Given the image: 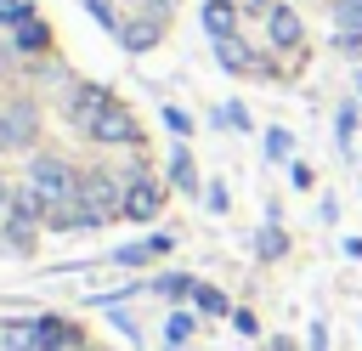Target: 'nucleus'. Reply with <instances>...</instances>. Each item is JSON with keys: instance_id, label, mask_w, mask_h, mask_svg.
<instances>
[{"instance_id": "1", "label": "nucleus", "mask_w": 362, "mask_h": 351, "mask_svg": "<svg viewBox=\"0 0 362 351\" xmlns=\"http://www.w3.org/2000/svg\"><path fill=\"white\" fill-rule=\"evenodd\" d=\"M79 125L90 130V142H113V147H130V142H141L136 119H130L119 102H102V108H96V113H85Z\"/></svg>"}, {"instance_id": "2", "label": "nucleus", "mask_w": 362, "mask_h": 351, "mask_svg": "<svg viewBox=\"0 0 362 351\" xmlns=\"http://www.w3.org/2000/svg\"><path fill=\"white\" fill-rule=\"evenodd\" d=\"M34 192L45 198V204H62V198H79V176H74V164H62V159H34Z\"/></svg>"}, {"instance_id": "3", "label": "nucleus", "mask_w": 362, "mask_h": 351, "mask_svg": "<svg viewBox=\"0 0 362 351\" xmlns=\"http://www.w3.org/2000/svg\"><path fill=\"white\" fill-rule=\"evenodd\" d=\"M266 28H272V45H283V51H294V45L305 40V28H300V17H294L288 6H272V11H266Z\"/></svg>"}, {"instance_id": "4", "label": "nucleus", "mask_w": 362, "mask_h": 351, "mask_svg": "<svg viewBox=\"0 0 362 351\" xmlns=\"http://www.w3.org/2000/svg\"><path fill=\"white\" fill-rule=\"evenodd\" d=\"M158 204H164V192H158L153 181H136V187H130V198H124L119 209H124L130 221H147V215H158Z\"/></svg>"}, {"instance_id": "5", "label": "nucleus", "mask_w": 362, "mask_h": 351, "mask_svg": "<svg viewBox=\"0 0 362 351\" xmlns=\"http://www.w3.org/2000/svg\"><path fill=\"white\" fill-rule=\"evenodd\" d=\"M170 181H175L181 192L198 187V170H192V153H187V147H175V159H170Z\"/></svg>"}, {"instance_id": "6", "label": "nucleus", "mask_w": 362, "mask_h": 351, "mask_svg": "<svg viewBox=\"0 0 362 351\" xmlns=\"http://www.w3.org/2000/svg\"><path fill=\"white\" fill-rule=\"evenodd\" d=\"M0 345H6V351H28V345H40V323H11Z\"/></svg>"}, {"instance_id": "7", "label": "nucleus", "mask_w": 362, "mask_h": 351, "mask_svg": "<svg viewBox=\"0 0 362 351\" xmlns=\"http://www.w3.org/2000/svg\"><path fill=\"white\" fill-rule=\"evenodd\" d=\"M204 23H209V34H215V40H226V34H232V6L209 0V6H204Z\"/></svg>"}, {"instance_id": "8", "label": "nucleus", "mask_w": 362, "mask_h": 351, "mask_svg": "<svg viewBox=\"0 0 362 351\" xmlns=\"http://www.w3.org/2000/svg\"><path fill=\"white\" fill-rule=\"evenodd\" d=\"M153 40H158V23H130V28H124V45H130V51H147Z\"/></svg>"}, {"instance_id": "9", "label": "nucleus", "mask_w": 362, "mask_h": 351, "mask_svg": "<svg viewBox=\"0 0 362 351\" xmlns=\"http://www.w3.org/2000/svg\"><path fill=\"white\" fill-rule=\"evenodd\" d=\"M215 51H221V62H226V68H249V51H243V40H232V34H226V40H215Z\"/></svg>"}, {"instance_id": "10", "label": "nucleus", "mask_w": 362, "mask_h": 351, "mask_svg": "<svg viewBox=\"0 0 362 351\" xmlns=\"http://www.w3.org/2000/svg\"><path fill=\"white\" fill-rule=\"evenodd\" d=\"M339 28L345 34H362V0H339Z\"/></svg>"}, {"instance_id": "11", "label": "nucleus", "mask_w": 362, "mask_h": 351, "mask_svg": "<svg viewBox=\"0 0 362 351\" xmlns=\"http://www.w3.org/2000/svg\"><path fill=\"white\" fill-rule=\"evenodd\" d=\"M17 45H23V51H40V45H45V28H40V23H23V28H17Z\"/></svg>"}, {"instance_id": "12", "label": "nucleus", "mask_w": 362, "mask_h": 351, "mask_svg": "<svg viewBox=\"0 0 362 351\" xmlns=\"http://www.w3.org/2000/svg\"><path fill=\"white\" fill-rule=\"evenodd\" d=\"M351 136H356V108L345 102V108H339V147H345V153H351Z\"/></svg>"}, {"instance_id": "13", "label": "nucleus", "mask_w": 362, "mask_h": 351, "mask_svg": "<svg viewBox=\"0 0 362 351\" xmlns=\"http://www.w3.org/2000/svg\"><path fill=\"white\" fill-rule=\"evenodd\" d=\"M198 283L192 277H158V294H170V300H181V294H192Z\"/></svg>"}, {"instance_id": "14", "label": "nucleus", "mask_w": 362, "mask_h": 351, "mask_svg": "<svg viewBox=\"0 0 362 351\" xmlns=\"http://www.w3.org/2000/svg\"><path fill=\"white\" fill-rule=\"evenodd\" d=\"M288 147H294L288 130H272V136H266V153H272V159H288Z\"/></svg>"}, {"instance_id": "15", "label": "nucleus", "mask_w": 362, "mask_h": 351, "mask_svg": "<svg viewBox=\"0 0 362 351\" xmlns=\"http://www.w3.org/2000/svg\"><path fill=\"white\" fill-rule=\"evenodd\" d=\"M192 294H198V306H204V311H226V294H215V289H204V283H198Z\"/></svg>"}, {"instance_id": "16", "label": "nucleus", "mask_w": 362, "mask_h": 351, "mask_svg": "<svg viewBox=\"0 0 362 351\" xmlns=\"http://www.w3.org/2000/svg\"><path fill=\"white\" fill-rule=\"evenodd\" d=\"M164 334H170V340H175V345H181V340H187V334H192V317H187V311H175V317H170V328H164Z\"/></svg>"}, {"instance_id": "17", "label": "nucleus", "mask_w": 362, "mask_h": 351, "mask_svg": "<svg viewBox=\"0 0 362 351\" xmlns=\"http://www.w3.org/2000/svg\"><path fill=\"white\" fill-rule=\"evenodd\" d=\"M260 255H283V232H277V226L260 232Z\"/></svg>"}, {"instance_id": "18", "label": "nucleus", "mask_w": 362, "mask_h": 351, "mask_svg": "<svg viewBox=\"0 0 362 351\" xmlns=\"http://www.w3.org/2000/svg\"><path fill=\"white\" fill-rule=\"evenodd\" d=\"M23 11H28L23 0H0V23H23Z\"/></svg>"}, {"instance_id": "19", "label": "nucleus", "mask_w": 362, "mask_h": 351, "mask_svg": "<svg viewBox=\"0 0 362 351\" xmlns=\"http://www.w3.org/2000/svg\"><path fill=\"white\" fill-rule=\"evenodd\" d=\"M164 119H170V130H181V136H187V125H192V119H187L181 108H164Z\"/></svg>"}, {"instance_id": "20", "label": "nucleus", "mask_w": 362, "mask_h": 351, "mask_svg": "<svg viewBox=\"0 0 362 351\" xmlns=\"http://www.w3.org/2000/svg\"><path fill=\"white\" fill-rule=\"evenodd\" d=\"M311 351H328V334L322 328H311Z\"/></svg>"}, {"instance_id": "21", "label": "nucleus", "mask_w": 362, "mask_h": 351, "mask_svg": "<svg viewBox=\"0 0 362 351\" xmlns=\"http://www.w3.org/2000/svg\"><path fill=\"white\" fill-rule=\"evenodd\" d=\"M6 142H11V130H6V119H0V153H6Z\"/></svg>"}, {"instance_id": "22", "label": "nucleus", "mask_w": 362, "mask_h": 351, "mask_svg": "<svg viewBox=\"0 0 362 351\" xmlns=\"http://www.w3.org/2000/svg\"><path fill=\"white\" fill-rule=\"evenodd\" d=\"M0 204H11V192H6V181H0Z\"/></svg>"}, {"instance_id": "23", "label": "nucleus", "mask_w": 362, "mask_h": 351, "mask_svg": "<svg viewBox=\"0 0 362 351\" xmlns=\"http://www.w3.org/2000/svg\"><path fill=\"white\" fill-rule=\"evenodd\" d=\"M356 91H362V74H356Z\"/></svg>"}]
</instances>
